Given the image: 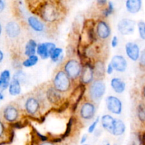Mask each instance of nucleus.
Segmentation results:
<instances>
[{
    "label": "nucleus",
    "mask_w": 145,
    "mask_h": 145,
    "mask_svg": "<svg viewBox=\"0 0 145 145\" xmlns=\"http://www.w3.org/2000/svg\"><path fill=\"white\" fill-rule=\"evenodd\" d=\"M37 15L43 22L48 24L56 23L62 16L61 8L55 1L44 0L35 8Z\"/></svg>",
    "instance_id": "nucleus-1"
},
{
    "label": "nucleus",
    "mask_w": 145,
    "mask_h": 145,
    "mask_svg": "<svg viewBox=\"0 0 145 145\" xmlns=\"http://www.w3.org/2000/svg\"><path fill=\"white\" fill-rule=\"evenodd\" d=\"M88 86V99L98 105L101 101L106 91L105 82L102 79H95Z\"/></svg>",
    "instance_id": "nucleus-2"
},
{
    "label": "nucleus",
    "mask_w": 145,
    "mask_h": 145,
    "mask_svg": "<svg viewBox=\"0 0 145 145\" xmlns=\"http://www.w3.org/2000/svg\"><path fill=\"white\" fill-rule=\"evenodd\" d=\"M51 84L57 91L65 95L71 90L73 83L65 72L61 69L55 73Z\"/></svg>",
    "instance_id": "nucleus-3"
},
{
    "label": "nucleus",
    "mask_w": 145,
    "mask_h": 145,
    "mask_svg": "<svg viewBox=\"0 0 145 145\" xmlns=\"http://www.w3.org/2000/svg\"><path fill=\"white\" fill-rule=\"evenodd\" d=\"M45 103L51 107L59 108L64 103L65 95L57 91L52 84H48L45 89H41Z\"/></svg>",
    "instance_id": "nucleus-4"
},
{
    "label": "nucleus",
    "mask_w": 145,
    "mask_h": 145,
    "mask_svg": "<svg viewBox=\"0 0 145 145\" xmlns=\"http://www.w3.org/2000/svg\"><path fill=\"white\" fill-rule=\"evenodd\" d=\"M21 111L22 110L17 102H11L3 108L1 118L7 124H14L19 120Z\"/></svg>",
    "instance_id": "nucleus-5"
},
{
    "label": "nucleus",
    "mask_w": 145,
    "mask_h": 145,
    "mask_svg": "<svg viewBox=\"0 0 145 145\" xmlns=\"http://www.w3.org/2000/svg\"><path fill=\"white\" fill-rule=\"evenodd\" d=\"M82 65L75 58H69L64 62L62 69L72 80V83L79 81L82 72Z\"/></svg>",
    "instance_id": "nucleus-6"
},
{
    "label": "nucleus",
    "mask_w": 145,
    "mask_h": 145,
    "mask_svg": "<svg viewBox=\"0 0 145 145\" xmlns=\"http://www.w3.org/2000/svg\"><path fill=\"white\" fill-rule=\"evenodd\" d=\"M97 110V105L88 99L81 102L78 108V116L80 121L87 123L95 118Z\"/></svg>",
    "instance_id": "nucleus-7"
},
{
    "label": "nucleus",
    "mask_w": 145,
    "mask_h": 145,
    "mask_svg": "<svg viewBox=\"0 0 145 145\" xmlns=\"http://www.w3.org/2000/svg\"><path fill=\"white\" fill-rule=\"evenodd\" d=\"M23 110L31 117H37L42 111V106L36 94L26 95L24 100Z\"/></svg>",
    "instance_id": "nucleus-8"
},
{
    "label": "nucleus",
    "mask_w": 145,
    "mask_h": 145,
    "mask_svg": "<svg viewBox=\"0 0 145 145\" xmlns=\"http://www.w3.org/2000/svg\"><path fill=\"white\" fill-rule=\"evenodd\" d=\"M95 32L97 38L101 42L107 41L111 36L112 31L109 24L103 18L98 20L95 22Z\"/></svg>",
    "instance_id": "nucleus-9"
},
{
    "label": "nucleus",
    "mask_w": 145,
    "mask_h": 145,
    "mask_svg": "<svg viewBox=\"0 0 145 145\" xmlns=\"http://www.w3.org/2000/svg\"><path fill=\"white\" fill-rule=\"evenodd\" d=\"M95 79L92 64L90 62H85V65H82V72L80 77V84L85 86H89Z\"/></svg>",
    "instance_id": "nucleus-10"
},
{
    "label": "nucleus",
    "mask_w": 145,
    "mask_h": 145,
    "mask_svg": "<svg viewBox=\"0 0 145 145\" xmlns=\"http://www.w3.org/2000/svg\"><path fill=\"white\" fill-rule=\"evenodd\" d=\"M105 105L108 111L114 115H121L123 110V105L118 97L108 96L105 99Z\"/></svg>",
    "instance_id": "nucleus-11"
},
{
    "label": "nucleus",
    "mask_w": 145,
    "mask_h": 145,
    "mask_svg": "<svg viewBox=\"0 0 145 145\" xmlns=\"http://www.w3.org/2000/svg\"><path fill=\"white\" fill-rule=\"evenodd\" d=\"M136 25V23L134 20L130 18H125L121 19L118 22L117 31L121 35H129L134 33L135 31V27Z\"/></svg>",
    "instance_id": "nucleus-12"
},
{
    "label": "nucleus",
    "mask_w": 145,
    "mask_h": 145,
    "mask_svg": "<svg viewBox=\"0 0 145 145\" xmlns=\"http://www.w3.org/2000/svg\"><path fill=\"white\" fill-rule=\"evenodd\" d=\"M56 48L55 43L51 42H45L38 43L36 48V55L42 59H47L50 57L51 52Z\"/></svg>",
    "instance_id": "nucleus-13"
},
{
    "label": "nucleus",
    "mask_w": 145,
    "mask_h": 145,
    "mask_svg": "<svg viewBox=\"0 0 145 145\" xmlns=\"http://www.w3.org/2000/svg\"><path fill=\"white\" fill-rule=\"evenodd\" d=\"M125 53L130 60L133 62L139 60L141 50L138 44L134 42H127L125 44Z\"/></svg>",
    "instance_id": "nucleus-14"
},
{
    "label": "nucleus",
    "mask_w": 145,
    "mask_h": 145,
    "mask_svg": "<svg viewBox=\"0 0 145 145\" xmlns=\"http://www.w3.org/2000/svg\"><path fill=\"white\" fill-rule=\"evenodd\" d=\"M5 33L9 39H16L21 33V28L18 23L15 21H10L6 24Z\"/></svg>",
    "instance_id": "nucleus-15"
},
{
    "label": "nucleus",
    "mask_w": 145,
    "mask_h": 145,
    "mask_svg": "<svg viewBox=\"0 0 145 145\" xmlns=\"http://www.w3.org/2000/svg\"><path fill=\"white\" fill-rule=\"evenodd\" d=\"M110 63L112 67L114 68V70L119 73L125 72L127 68V59H125V57L121 55H114L111 59Z\"/></svg>",
    "instance_id": "nucleus-16"
},
{
    "label": "nucleus",
    "mask_w": 145,
    "mask_h": 145,
    "mask_svg": "<svg viewBox=\"0 0 145 145\" xmlns=\"http://www.w3.org/2000/svg\"><path fill=\"white\" fill-rule=\"evenodd\" d=\"M28 26L36 33H42L45 31V24L40 18L36 16H30L27 18Z\"/></svg>",
    "instance_id": "nucleus-17"
},
{
    "label": "nucleus",
    "mask_w": 145,
    "mask_h": 145,
    "mask_svg": "<svg viewBox=\"0 0 145 145\" xmlns=\"http://www.w3.org/2000/svg\"><path fill=\"white\" fill-rule=\"evenodd\" d=\"M9 127L10 125L5 123L0 117V145L6 142H8L11 139L12 135Z\"/></svg>",
    "instance_id": "nucleus-18"
},
{
    "label": "nucleus",
    "mask_w": 145,
    "mask_h": 145,
    "mask_svg": "<svg viewBox=\"0 0 145 145\" xmlns=\"http://www.w3.org/2000/svg\"><path fill=\"white\" fill-rule=\"evenodd\" d=\"M93 66L94 74L95 79H102L105 77L106 74V67H105V62L102 59H96L92 64Z\"/></svg>",
    "instance_id": "nucleus-19"
},
{
    "label": "nucleus",
    "mask_w": 145,
    "mask_h": 145,
    "mask_svg": "<svg viewBox=\"0 0 145 145\" xmlns=\"http://www.w3.org/2000/svg\"><path fill=\"white\" fill-rule=\"evenodd\" d=\"M125 8L129 14H137L142 8V0H126Z\"/></svg>",
    "instance_id": "nucleus-20"
},
{
    "label": "nucleus",
    "mask_w": 145,
    "mask_h": 145,
    "mask_svg": "<svg viewBox=\"0 0 145 145\" xmlns=\"http://www.w3.org/2000/svg\"><path fill=\"white\" fill-rule=\"evenodd\" d=\"M115 118L111 115H103L100 118L101 126H102V129L108 132L109 134H112V129H113L114 124H115Z\"/></svg>",
    "instance_id": "nucleus-21"
},
{
    "label": "nucleus",
    "mask_w": 145,
    "mask_h": 145,
    "mask_svg": "<svg viewBox=\"0 0 145 145\" xmlns=\"http://www.w3.org/2000/svg\"><path fill=\"white\" fill-rule=\"evenodd\" d=\"M110 86L114 92L117 94L124 93L126 89V84L119 77H114L110 81Z\"/></svg>",
    "instance_id": "nucleus-22"
},
{
    "label": "nucleus",
    "mask_w": 145,
    "mask_h": 145,
    "mask_svg": "<svg viewBox=\"0 0 145 145\" xmlns=\"http://www.w3.org/2000/svg\"><path fill=\"white\" fill-rule=\"evenodd\" d=\"M11 80V72L9 69H4L0 73V91H4L8 89Z\"/></svg>",
    "instance_id": "nucleus-23"
},
{
    "label": "nucleus",
    "mask_w": 145,
    "mask_h": 145,
    "mask_svg": "<svg viewBox=\"0 0 145 145\" xmlns=\"http://www.w3.org/2000/svg\"><path fill=\"white\" fill-rule=\"evenodd\" d=\"M125 131H126V125L123 120H122L121 119L115 118V124H114L111 135L115 137H120L125 134Z\"/></svg>",
    "instance_id": "nucleus-24"
},
{
    "label": "nucleus",
    "mask_w": 145,
    "mask_h": 145,
    "mask_svg": "<svg viewBox=\"0 0 145 145\" xmlns=\"http://www.w3.org/2000/svg\"><path fill=\"white\" fill-rule=\"evenodd\" d=\"M9 93L12 96H16L20 95L21 92V84L17 79L11 78V82L8 88Z\"/></svg>",
    "instance_id": "nucleus-25"
},
{
    "label": "nucleus",
    "mask_w": 145,
    "mask_h": 145,
    "mask_svg": "<svg viewBox=\"0 0 145 145\" xmlns=\"http://www.w3.org/2000/svg\"><path fill=\"white\" fill-rule=\"evenodd\" d=\"M38 43L35 40L30 39L27 41L24 47V55L26 57L36 55V48Z\"/></svg>",
    "instance_id": "nucleus-26"
},
{
    "label": "nucleus",
    "mask_w": 145,
    "mask_h": 145,
    "mask_svg": "<svg viewBox=\"0 0 145 145\" xmlns=\"http://www.w3.org/2000/svg\"><path fill=\"white\" fill-rule=\"evenodd\" d=\"M136 116L139 123L145 125V102H141L136 108Z\"/></svg>",
    "instance_id": "nucleus-27"
},
{
    "label": "nucleus",
    "mask_w": 145,
    "mask_h": 145,
    "mask_svg": "<svg viewBox=\"0 0 145 145\" xmlns=\"http://www.w3.org/2000/svg\"><path fill=\"white\" fill-rule=\"evenodd\" d=\"M38 60H39V57H38V55H32V56L26 57V59H25L23 61L22 66L26 68L32 67L35 66L38 63Z\"/></svg>",
    "instance_id": "nucleus-28"
},
{
    "label": "nucleus",
    "mask_w": 145,
    "mask_h": 145,
    "mask_svg": "<svg viewBox=\"0 0 145 145\" xmlns=\"http://www.w3.org/2000/svg\"><path fill=\"white\" fill-rule=\"evenodd\" d=\"M50 59L52 62H61L63 58V50L61 48H55L50 55Z\"/></svg>",
    "instance_id": "nucleus-29"
},
{
    "label": "nucleus",
    "mask_w": 145,
    "mask_h": 145,
    "mask_svg": "<svg viewBox=\"0 0 145 145\" xmlns=\"http://www.w3.org/2000/svg\"><path fill=\"white\" fill-rule=\"evenodd\" d=\"M114 10H115V8H114L113 3L112 1H108L107 5L106 6V7L102 10V16H103L104 18H107L111 14H113Z\"/></svg>",
    "instance_id": "nucleus-30"
},
{
    "label": "nucleus",
    "mask_w": 145,
    "mask_h": 145,
    "mask_svg": "<svg viewBox=\"0 0 145 145\" xmlns=\"http://www.w3.org/2000/svg\"><path fill=\"white\" fill-rule=\"evenodd\" d=\"M136 26L139 37L141 39L145 41V21L140 20L136 23Z\"/></svg>",
    "instance_id": "nucleus-31"
},
{
    "label": "nucleus",
    "mask_w": 145,
    "mask_h": 145,
    "mask_svg": "<svg viewBox=\"0 0 145 145\" xmlns=\"http://www.w3.org/2000/svg\"><path fill=\"white\" fill-rule=\"evenodd\" d=\"M12 78L17 79L20 82V83L23 84L24 83L26 80V74L23 72L21 69H18L16 70V72H15V73L13 75Z\"/></svg>",
    "instance_id": "nucleus-32"
},
{
    "label": "nucleus",
    "mask_w": 145,
    "mask_h": 145,
    "mask_svg": "<svg viewBox=\"0 0 145 145\" xmlns=\"http://www.w3.org/2000/svg\"><path fill=\"white\" fill-rule=\"evenodd\" d=\"M139 67L142 71H145V48L141 51L140 56L139 58Z\"/></svg>",
    "instance_id": "nucleus-33"
},
{
    "label": "nucleus",
    "mask_w": 145,
    "mask_h": 145,
    "mask_svg": "<svg viewBox=\"0 0 145 145\" xmlns=\"http://www.w3.org/2000/svg\"><path fill=\"white\" fill-rule=\"evenodd\" d=\"M100 120V117H97L96 118L93 120V122H92V123L90 125V126L88 127V133H90V134H92V133L95 132V130H96V128H97V126H98V124L99 123Z\"/></svg>",
    "instance_id": "nucleus-34"
},
{
    "label": "nucleus",
    "mask_w": 145,
    "mask_h": 145,
    "mask_svg": "<svg viewBox=\"0 0 145 145\" xmlns=\"http://www.w3.org/2000/svg\"><path fill=\"white\" fill-rule=\"evenodd\" d=\"M97 6L99 7L101 9H103L104 8L106 7V6L107 5V0H96Z\"/></svg>",
    "instance_id": "nucleus-35"
},
{
    "label": "nucleus",
    "mask_w": 145,
    "mask_h": 145,
    "mask_svg": "<svg viewBox=\"0 0 145 145\" xmlns=\"http://www.w3.org/2000/svg\"><path fill=\"white\" fill-rule=\"evenodd\" d=\"M118 43H119V40H118L117 36L114 35L111 40V46L113 48H115L118 45Z\"/></svg>",
    "instance_id": "nucleus-36"
},
{
    "label": "nucleus",
    "mask_w": 145,
    "mask_h": 145,
    "mask_svg": "<svg viewBox=\"0 0 145 145\" xmlns=\"http://www.w3.org/2000/svg\"><path fill=\"white\" fill-rule=\"evenodd\" d=\"M114 71H115L114 70V68L112 67V65H111V63L109 62L106 67V73L108 75H111L112 73H113Z\"/></svg>",
    "instance_id": "nucleus-37"
},
{
    "label": "nucleus",
    "mask_w": 145,
    "mask_h": 145,
    "mask_svg": "<svg viewBox=\"0 0 145 145\" xmlns=\"http://www.w3.org/2000/svg\"><path fill=\"white\" fill-rule=\"evenodd\" d=\"M6 8L5 0H0V14L4 11Z\"/></svg>",
    "instance_id": "nucleus-38"
},
{
    "label": "nucleus",
    "mask_w": 145,
    "mask_h": 145,
    "mask_svg": "<svg viewBox=\"0 0 145 145\" xmlns=\"http://www.w3.org/2000/svg\"><path fill=\"white\" fill-rule=\"evenodd\" d=\"M87 140H88V135H87V134L83 135L82 136V137H81V140H80L81 145L83 144H85Z\"/></svg>",
    "instance_id": "nucleus-39"
},
{
    "label": "nucleus",
    "mask_w": 145,
    "mask_h": 145,
    "mask_svg": "<svg viewBox=\"0 0 145 145\" xmlns=\"http://www.w3.org/2000/svg\"><path fill=\"white\" fill-rule=\"evenodd\" d=\"M38 145H55V144H54V142H53L45 141V142H41Z\"/></svg>",
    "instance_id": "nucleus-40"
},
{
    "label": "nucleus",
    "mask_w": 145,
    "mask_h": 145,
    "mask_svg": "<svg viewBox=\"0 0 145 145\" xmlns=\"http://www.w3.org/2000/svg\"><path fill=\"white\" fill-rule=\"evenodd\" d=\"M94 135H95V136H96V137H99L100 135H101V134H102V131H100V129H97L95 130V132H94Z\"/></svg>",
    "instance_id": "nucleus-41"
},
{
    "label": "nucleus",
    "mask_w": 145,
    "mask_h": 145,
    "mask_svg": "<svg viewBox=\"0 0 145 145\" xmlns=\"http://www.w3.org/2000/svg\"><path fill=\"white\" fill-rule=\"evenodd\" d=\"M4 52H2V50H0V64L3 62V60H4Z\"/></svg>",
    "instance_id": "nucleus-42"
},
{
    "label": "nucleus",
    "mask_w": 145,
    "mask_h": 145,
    "mask_svg": "<svg viewBox=\"0 0 145 145\" xmlns=\"http://www.w3.org/2000/svg\"><path fill=\"white\" fill-rule=\"evenodd\" d=\"M142 97H143L144 101V102H145V84H144V85L143 86V87H142Z\"/></svg>",
    "instance_id": "nucleus-43"
},
{
    "label": "nucleus",
    "mask_w": 145,
    "mask_h": 145,
    "mask_svg": "<svg viewBox=\"0 0 145 145\" xmlns=\"http://www.w3.org/2000/svg\"><path fill=\"white\" fill-rule=\"evenodd\" d=\"M101 145H110V143H109L107 140H104L102 142V144H101Z\"/></svg>",
    "instance_id": "nucleus-44"
},
{
    "label": "nucleus",
    "mask_w": 145,
    "mask_h": 145,
    "mask_svg": "<svg viewBox=\"0 0 145 145\" xmlns=\"http://www.w3.org/2000/svg\"><path fill=\"white\" fill-rule=\"evenodd\" d=\"M4 99V95L3 94L2 91H0V101H3Z\"/></svg>",
    "instance_id": "nucleus-45"
},
{
    "label": "nucleus",
    "mask_w": 145,
    "mask_h": 145,
    "mask_svg": "<svg viewBox=\"0 0 145 145\" xmlns=\"http://www.w3.org/2000/svg\"><path fill=\"white\" fill-rule=\"evenodd\" d=\"M2 31H3L2 25H1V22H0V36H1V33H2Z\"/></svg>",
    "instance_id": "nucleus-46"
},
{
    "label": "nucleus",
    "mask_w": 145,
    "mask_h": 145,
    "mask_svg": "<svg viewBox=\"0 0 145 145\" xmlns=\"http://www.w3.org/2000/svg\"><path fill=\"white\" fill-rule=\"evenodd\" d=\"M82 145H90V144H82Z\"/></svg>",
    "instance_id": "nucleus-47"
},
{
    "label": "nucleus",
    "mask_w": 145,
    "mask_h": 145,
    "mask_svg": "<svg viewBox=\"0 0 145 145\" xmlns=\"http://www.w3.org/2000/svg\"><path fill=\"white\" fill-rule=\"evenodd\" d=\"M28 1H32V0H28Z\"/></svg>",
    "instance_id": "nucleus-48"
},
{
    "label": "nucleus",
    "mask_w": 145,
    "mask_h": 145,
    "mask_svg": "<svg viewBox=\"0 0 145 145\" xmlns=\"http://www.w3.org/2000/svg\"><path fill=\"white\" fill-rule=\"evenodd\" d=\"M114 145H117V144H114Z\"/></svg>",
    "instance_id": "nucleus-49"
}]
</instances>
